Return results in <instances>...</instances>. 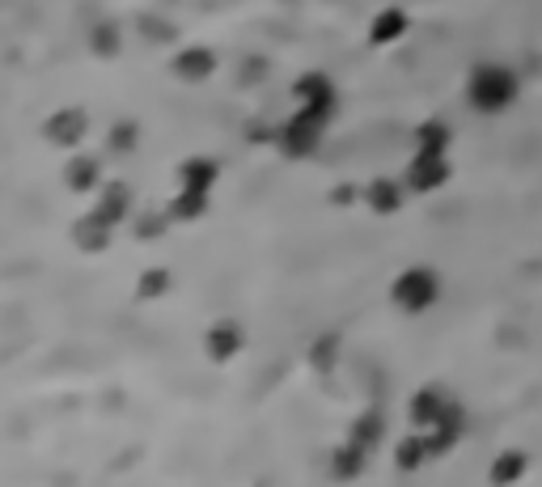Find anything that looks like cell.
I'll list each match as a JSON object with an SVG mask.
<instances>
[{"label":"cell","mask_w":542,"mask_h":487,"mask_svg":"<svg viewBox=\"0 0 542 487\" xmlns=\"http://www.w3.org/2000/svg\"><path fill=\"white\" fill-rule=\"evenodd\" d=\"M242 348H246V327L238 318H216L204 335V352L216 360V365H229Z\"/></svg>","instance_id":"obj_8"},{"label":"cell","mask_w":542,"mask_h":487,"mask_svg":"<svg viewBox=\"0 0 542 487\" xmlns=\"http://www.w3.org/2000/svg\"><path fill=\"white\" fill-rule=\"evenodd\" d=\"M335 111H327V106H297V115L284 123L280 132V149L288 157H310L318 144H322V132H327Z\"/></svg>","instance_id":"obj_3"},{"label":"cell","mask_w":542,"mask_h":487,"mask_svg":"<svg viewBox=\"0 0 542 487\" xmlns=\"http://www.w3.org/2000/svg\"><path fill=\"white\" fill-rule=\"evenodd\" d=\"M94 212L102 216V221L123 225V221L132 216V187H128V183H119V178L102 183V187L94 191Z\"/></svg>","instance_id":"obj_9"},{"label":"cell","mask_w":542,"mask_h":487,"mask_svg":"<svg viewBox=\"0 0 542 487\" xmlns=\"http://www.w3.org/2000/svg\"><path fill=\"white\" fill-rule=\"evenodd\" d=\"M221 183V161L195 153L187 161H178V187H191V191H212Z\"/></svg>","instance_id":"obj_13"},{"label":"cell","mask_w":542,"mask_h":487,"mask_svg":"<svg viewBox=\"0 0 542 487\" xmlns=\"http://www.w3.org/2000/svg\"><path fill=\"white\" fill-rule=\"evenodd\" d=\"M111 238H115V225L102 221L98 212H85L77 225H72V242H77V250H85V255H102V250H111Z\"/></svg>","instance_id":"obj_11"},{"label":"cell","mask_w":542,"mask_h":487,"mask_svg":"<svg viewBox=\"0 0 542 487\" xmlns=\"http://www.w3.org/2000/svg\"><path fill=\"white\" fill-rule=\"evenodd\" d=\"M449 144H454V132L441 119H428L415 128V153H449Z\"/></svg>","instance_id":"obj_19"},{"label":"cell","mask_w":542,"mask_h":487,"mask_svg":"<svg viewBox=\"0 0 542 487\" xmlns=\"http://www.w3.org/2000/svg\"><path fill=\"white\" fill-rule=\"evenodd\" d=\"M382 428H386L382 416H377V411H369V416H360V420H356V428H352V437H348V441H356L360 449H373L377 441H382Z\"/></svg>","instance_id":"obj_23"},{"label":"cell","mask_w":542,"mask_h":487,"mask_svg":"<svg viewBox=\"0 0 542 487\" xmlns=\"http://www.w3.org/2000/svg\"><path fill=\"white\" fill-rule=\"evenodd\" d=\"M517 94H521V81H517V72L504 64H479L471 72V81H466V102H471L479 115L509 111Z\"/></svg>","instance_id":"obj_1"},{"label":"cell","mask_w":542,"mask_h":487,"mask_svg":"<svg viewBox=\"0 0 542 487\" xmlns=\"http://www.w3.org/2000/svg\"><path fill=\"white\" fill-rule=\"evenodd\" d=\"M208 208H212V191H191V187H178V191L170 195V204H166L170 221H178V225L204 221Z\"/></svg>","instance_id":"obj_14"},{"label":"cell","mask_w":542,"mask_h":487,"mask_svg":"<svg viewBox=\"0 0 542 487\" xmlns=\"http://www.w3.org/2000/svg\"><path fill=\"white\" fill-rule=\"evenodd\" d=\"M407 30H411L407 9L386 5L382 13H373V22H369V43H373V47H394L399 39H407Z\"/></svg>","instance_id":"obj_12"},{"label":"cell","mask_w":542,"mask_h":487,"mask_svg":"<svg viewBox=\"0 0 542 487\" xmlns=\"http://www.w3.org/2000/svg\"><path fill=\"white\" fill-rule=\"evenodd\" d=\"M449 178H454V166H449V153H415L403 170V183L411 195H432L441 191Z\"/></svg>","instance_id":"obj_5"},{"label":"cell","mask_w":542,"mask_h":487,"mask_svg":"<svg viewBox=\"0 0 542 487\" xmlns=\"http://www.w3.org/2000/svg\"><path fill=\"white\" fill-rule=\"evenodd\" d=\"M335 348H339V339H335V335H327V339H318V344L310 348V365H314L318 373H327V369L335 365V360H339V352H335Z\"/></svg>","instance_id":"obj_25"},{"label":"cell","mask_w":542,"mask_h":487,"mask_svg":"<svg viewBox=\"0 0 542 487\" xmlns=\"http://www.w3.org/2000/svg\"><path fill=\"white\" fill-rule=\"evenodd\" d=\"M140 144V123L136 119H119L111 132H106V149L111 157H132V149Z\"/></svg>","instance_id":"obj_20"},{"label":"cell","mask_w":542,"mask_h":487,"mask_svg":"<svg viewBox=\"0 0 542 487\" xmlns=\"http://www.w3.org/2000/svg\"><path fill=\"white\" fill-rule=\"evenodd\" d=\"M89 136V115L85 106H60V111H51L47 123H43V140L51 149H64V153H77Z\"/></svg>","instance_id":"obj_4"},{"label":"cell","mask_w":542,"mask_h":487,"mask_svg":"<svg viewBox=\"0 0 542 487\" xmlns=\"http://www.w3.org/2000/svg\"><path fill=\"white\" fill-rule=\"evenodd\" d=\"M170 72L183 85H204L212 81V72H216V51L204 47V43H187V47H178L174 51V60H170Z\"/></svg>","instance_id":"obj_6"},{"label":"cell","mask_w":542,"mask_h":487,"mask_svg":"<svg viewBox=\"0 0 542 487\" xmlns=\"http://www.w3.org/2000/svg\"><path fill=\"white\" fill-rule=\"evenodd\" d=\"M530 458L521 454V449H504V454L492 462V483H517L521 475H526Z\"/></svg>","instance_id":"obj_22"},{"label":"cell","mask_w":542,"mask_h":487,"mask_svg":"<svg viewBox=\"0 0 542 487\" xmlns=\"http://www.w3.org/2000/svg\"><path fill=\"white\" fill-rule=\"evenodd\" d=\"M293 98L297 106H327V111H335V81L327 72H305V77L293 81Z\"/></svg>","instance_id":"obj_15"},{"label":"cell","mask_w":542,"mask_h":487,"mask_svg":"<svg viewBox=\"0 0 542 487\" xmlns=\"http://www.w3.org/2000/svg\"><path fill=\"white\" fill-rule=\"evenodd\" d=\"M119 47H123V34H119L115 22H98L94 30H89V51H94V56L111 60V56H119Z\"/></svg>","instance_id":"obj_21"},{"label":"cell","mask_w":542,"mask_h":487,"mask_svg":"<svg viewBox=\"0 0 542 487\" xmlns=\"http://www.w3.org/2000/svg\"><path fill=\"white\" fill-rule=\"evenodd\" d=\"M170 288H174L170 267H144L136 276V301H161V297H170Z\"/></svg>","instance_id":"obj_18"},{"label":"cell","mask_w":542,"mask_h":487,"mask_svg":"<svg viewBox=\"0 0 542 487\" xmlns=\"http://www.w3.org/2000/svg\"><path fill=\"white\" fill-rule=\"evenodd\" d=\"M390 301H394V310L399 314H428L432 305L441 301V276L432 272V267L424 263H415V267H403L399 276H394L390 284Z\"/></svg>","instance_id":"obj_2"},{"label":"cell","mask_w":542,"mask_h":487,"mask_svg":"<svg viewBox=\"0 0 542 487\" xmlns=\"http://www.w3.org/2000/svg\"><path fill=\"white\" fill-rule=\"evenodd\" d=\"M458 411V403L449 399V394L441 390V386H424V390H415L411 394V407H407V416H411V424L415 428H437L445 416H454Z\"/></svg>","instance_id":"obj_7"},{"label":"cell","mask_w":542,"mask_h":487,"mask_svg":"<svg viewBox=\"0 0 542 487\" xmlns=\"http://www.w3.org/2000/svg\"><path fill=\"white\" fill-rule=\"evenodd\" d=\"M64 183H68V191H77V195H94L106 183V178H102V161L94 153H68Z\"/></svg>","instance_id":"obj_10"},{"label":"cell","mask_w":542,"mask_h":487,"mask_svg":"<svg viewBox=\"0 0 542 487\" xmlns=\"http://www.w3.org/2000/svg\"><path fill=\"white\" fill-rule=\"evenodd\" d=\"M428 458H432V449H428V437H424L420 428L394 445V466H399V471H420Z\"/></svg>","instance_id":"obj_17"},{"label":"cell","mask_w":542,"mask_h":487,"mask_svg":"<svg viewBox=\"0 0 542 487\" xmlns=\"http://www.w3.org/2000/svg\"><path fill=\"white\" fill-rule=\"evenodd\" d=\"M407 200V183H394V178H373L365 187V204L373 216H394Z\"/></svg>","instance_id":"obj_16"},{"label":"cell","mask_w":542,"mask_h":487,"mask_svg":"<svg viewBox=\"0 0 542 487\" xmlns=\"http://www.w3.org/2000/svg\"><path fill=\"white\" fill-rule=\"evenodd\" d=\"M365 454H369V449H360L356 441H348L343 449H335V475H339V479H352L360 466H365Z\"/></svg>","instance_id":"obj_24"}]
</instances>
